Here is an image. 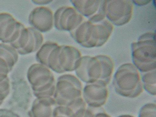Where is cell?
Segmentation results:
<instances>
[{"instance_id": "4fadbf2b", "label": "cell", "mask_w": 156, "mask_h": 117, "mask_svg": "<svg viewBox=\"0 0 156 117\" xmlns=\"http://www.w3.org/2000/svg\"><path fill=\"white\" fill-rule=\"evenodd\" d=\"M57 105L53 97L36 98L30 112V117H52L54 107Z\"/></svg>"}, {"instance_id": "44dd1931", "label": "cell", "mask_w": 156, "mask_h": 117, "mask_svg": "<svg viewBox=\"0 0 156 117\" xmlns=\"http://www.w3.org/2000/svg\"><path fill=\"white\" fill-rule=\"evenodd\" d=\"M100 108L88 107L86 108L83 117H111Z\"/></svg>"}, {"instance_id": "ffe728a7", "label": "cell", "mask_w": 156, "mask_h": 117, "mask_svg": "<svg viewBox=\"0 0 156 117\" xmlns=\"http://www.w3.org/2000/svg\"><path fill=\"white\" fill-rule=\"evenodd\" d=\"M52 117H74L71 110L64 106L57 105L53 110Z\"/></svg>"}, {"instance_id": "3957f363", "label": "cell", "mask_w": 156, "mask_h": 117, "mask_svg": "<svg viewBox=\"0 0 156 117\" xmlns=\"http://www.w3.org/2000/svg\"><path fill=\"white\" fill-rule=\"evenodd\" d=\"M133 65L141 72L156 69V34L148 32L140 36L137 41L131 44Z\"/></svg>"}, {"instance_id": "9c48e42d", "label": "cell", "mask_w": 156, "mask_h": 117, "mask_svg": "<svg viewBox=\"0 0 156 117\" xmlns=\"http://www.w3.org/2000/svg\"><path fill=\"white\" fill-rule=\"evenodd\" d=\"M84 17L73 7L64 6L57 9L54 14V25L59 30L69 32L84 20Z\"/></svg>"}, {"instance_id": "5bb4252c", "label": "cell", "mask_w": 156, "mask_h": 117, "mask_svg": "<svg viewBox=\"0 0 156 117\" xmlns=\"http://www.w3.org/2000/svg\"><path fill=\"white\" fill-rule=\"evenodd\" d=\"M28 32L23 42V48L18 51L21 55H24L35 52L42 44L44 37L41 33L31 27H28Z\"/></svg>"}, {"instance_id": "9a60e30c", "label": "cell", "mask_w": 156, "mask_h": 117, "mask_svg": "<svg viewBox=\"0 0 156 117\" xmlns=\"http://www.w3.org/2000/svg\"><path fill=\"white\" fill-rule=\"evenodd\" d=\"M18 53L10 45L0 43V70L11 69L17 60Z\"/></svg>"}, {"instance_id": "30bf717a", "label": "cell", "mask_w": 156, "mask_h": 117, "mask_svg": "<svg viewBox=\"0 0 156 117\" xmlns=\"http://www.w3.org/2000/svg\"><path fill=\"white\" fill-rule=\"evenodd\" d=\"M25 27L11 14L0 13V41L3 43L10 44L15 42Z\"/></svg>"}, {"instance_id": "2e32d148", "label": "cell", "mask_w": 156, "mask_h": 117, "mask_svg": "<svg viewBox=\"0 0 156 117\" xmlns=\"http://www.w3.org/2000/svg\"><path fill=\"white\" fill-rule=\"evenodd\" d=\"M102 0H71L73 7L83 17L88 19L98 10Z\"/></svg>"}, {"instance_id": "5b68a950", "label": "cell", "mask_w": 156, "mask_h": 117, "mask_svg": "<svg viewBox=\"0 0 156 117\" xmlns=\"http://www.w3.org/2000/svg\"><path fill=\"white\" fill-rule=\"evenodd\" d=\"M81 56L76 48L58 44L50 51L42 65L58 73L72 72L76 69Z\"/></svg>"}, {"instance_id": "603a6c76", "label": "cell", "mask_w": 156, "mask_h": 117, "mask_svg": "<svg viewBox=\"0 0 156 117\" xmlns=\"http://www.w3.org/2000/svg\"><path fill=\"white\" fill-rule=\"evenodd\" d=\"M32 1L35 4L44 5L50 3L52 1L51 0H33Z\"/></svg>"}, {"instance_id": "6da1fadb", "label": "cell", "mask_w": 156, "mask_h": 117, "mask_svg": "<svg viewBox=\"0 0 156 117\" xmlns=\"http://www.w3.org/2000/svg\"><path fill=\"white\" fill-rule=\"evenodd\" d=\"M114 69L112 58L105 55L82 56L75 70L76 76L86 83L97 82L107 85Z\"/></svg>"}, {"instance_id": "e0dca14e", "label": "cell", "mask_w": 156, "mask_h": 117, "mask_svg": "<svg viewBox=\"0 0 156 117\" xmlns=\"http://www.w3.org/2000/svg\"><path fill=\"white\" fill-rule=\"evenodd\" d=\"M141 81L143 87L149 94L153 96L156 94V69L143 73Z\"/></svg>"}, {"instance_id": "ac0fdd59", "label": "cell", "mask_w": 156, "mask_h": 117, "mask_svg": "<svg viewBox=\"0 0 156 117\" xmlns=\"http://www.w3.org/2000/svg\"><path fill=\"white\" fill-rule=\"evenodd\" d=\"M138 117H156V105L153 103H148L140 108Z\"/></svg>"}, {"instance_id": "ba28073f", "label": "cell", "mask_w": 156, "mask_h": 117, "mask_svg": "<svg viewBox=\"0 0 156 117\" xmlns=\"http://www.w3.org/2000/svg\"><path fill=\"white\" fill-rule=\"evenodd\" d=\"M132 1L107 0L106 16L112 23L117 26L126 24L131 20L133 12Z\"/></svg>"}, {"instance_id": "cb8c5ba5", "label": "cell", "mask_w": 156, "mask_h": 117, "mask_svg": "<svg viewBox=\"0 0 156 117\" xmlns=\"http://www.w3.org/2000/svg\"><path fill=\"white\" fill-rule=\"evenodd\" d=\"M136 4L139 5H143L147 4L151 0H133V1Z\"/></svg>"}, {"instance_id": "8992f818", "label": "cell", "mask_w": 156, "mask_h": 117, "mask_svg": "<svg viewBox=\"0 0 156 117\" xmlns=\"http://www.w3.org/2000/svg\"><path fill=\"white\" fill-rule=\"evenodd\" d=\"M28 74L36 98L53 97L56 82L49 68L40 63H35L30 67Z\"/></svg>"}, {"instance_id": "7a4b0ae2", "label": "cell", "mask_w": 156, "mask_h": 117, "mask_svg": "<svg viewBox=\"0 0 156 117\" xmlns=\"http://www.w3.org/2000/svg\"><path fill=\"white\" fill-rule=\"evenodd\" d=\"M113 29L112 23L107 20L94 23L85 20L70 33L77 43L84 47L89 48L104 44L109 39Z\"/></svg>"}, {"instance_id": "7402d4cb", "label": "cell", "mask_w": 156, "mask_h": 117, "mask_svg": "<svg viewBox=\"0 0 156 117\" xmlns=\"http://www.w3.org/2000/svg\"><path fill=\"white\" fill-rule=\"evenodd\" d=\"M0 117H19L15 114L9 112L0 111Z\"/></svg>"}, {"instance_id": "d4e9b609", "label": "cell", "mask_w": 156, "mask_h": 117, "mask_svg": "<svg viewBox=\"0 0 156 117\" xmlns=\"http://www.w3.org/2000/svg\"><path fill=\"white\" fill-rule=\"evenodd\" d=\"M117 117H134L132 115H120Z\"/></svg>"}, {"instance_id": "277c9868", "label": "cell", "mask_w": 156, "mask_h": 117, "mask_svg": "<svg viewBox=\"0 0 156 117\" xmlns=\"http://www.w3.org/2000/svg\"><path fill=\"white\" fill-rule=\"evenodd\" d=\"M113 83L116 93L124 97L135 98L143 91L138 70L130 63L123 64L118 68L114 75Z\"/></svg>"}, {"instance_id": "52a82bcc", "label": "cell", "mask_w": 156, "mask_h": 117, "mask_svg": "<svg viewBox=\"0 0 156 117\" xmlns=\"http://www.w3.org/2000/svg\"><path fill=\"white\" fill-rule=\"evenodd\" d=\"M83 89L82 82L76 76L70 74L59 76L53 96L57 105L68 106L83 97Z\"/></svg>"}, {"instance_id": "d6986e66", "label": "cell", "mask_w": 156, "mask_h": 117, "mask_svg": "<svg viewBox=\"0 0 156 117\" xmlns=\"http://www.w3.org/2000/svg\"><path fill=\"white\" fill-rule=\"evenodd\" d=\"M107 3V0H102L97 12L88 20L94 23L100 22L104 20L106 16Z\"/></svg>"}, {"instance_id": "8fae6325", "label": "cell", "mask_w": 156, "mask_h": 117, "mask_svg": "<svg viewBox=\"0 0 156 117\" xmlns=\"http://www.w3.org/2000/svg\"><path fill=\"white\" fill-rule=\"evenodd\" d=\"M107 86L99 82L87 83L83 89L82 97L88 107L100 108L105 104L108 95Z\"/></svg>"}, {"instance_id": "7c38bea8", "label": "cell", "mask_w": 156, "mask_h": 117, "mask_svg": "<svg viewBox=\"0 0 156 117\" xmlns=\"http://www.w3.org/2000/svg\"><path fill=\"white\" fill-rule=\"evenodd\" d=\"M28 22L32 27L41 33L51 30L54 25V14L49 8L44 6L36 7L30 12Z\"/></svg>"}]
</instances>
